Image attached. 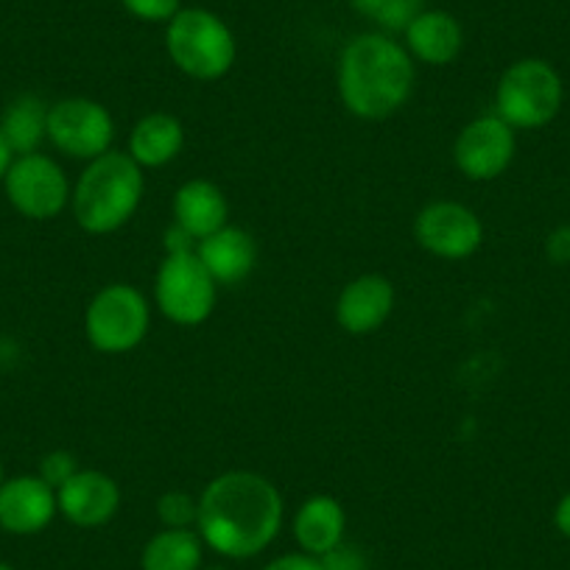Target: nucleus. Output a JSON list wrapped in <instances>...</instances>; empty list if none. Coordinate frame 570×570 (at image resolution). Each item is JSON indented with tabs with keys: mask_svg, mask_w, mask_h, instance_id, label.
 Masks as SVG:
<instances>
[{
	"mask_svg": "<svg viewBox=\"0 0 570 570\" xmlns=\"http://www.w3.org/2000/svg\"><path fill=\"white\" fill-rule=\"evenodd\" d=\"M283 518L285 503L274 481L252 470H227L202 490L196 531L218 557L252 559L277 540Z\"/></svg>",
	"mask_w": 570,
	"mask_h": 570,
	"instance_id": "obj_1",
	"label": "nucleus"
},
{
	"mask_svg": "<svg viewBox=\"0 0 570 570\" xmlns=\"http://www.w3.org/2000/svg\"><path fill=\"white\" fill-rule=\"evenodd\" d=\"M416 62L392 35L366 31L342 48L338 98L358 120H386L414 96Z\"/></svg>",
	"mask_w": 570,
	"mask_h": 570,
	"instance_id": "obj_2",
	"label": "nucleus"
},
{
	"mask_svg": "<svg viewBox=\"0 0 570 570\" xmlns=\"http://www.w3.org/2000/svg\"><path fill=\"white\" fill-rule=\"evenodd\" d=\"M146 190V174L126 151L109 149L85 166L73 183L70 210L90 235H112L135 218Z\"/></svg>",
	"mask_w": 570,
	"mask_h": 570,
	"instance_id": "obj_3",
	"label": "nucleus"
},
{
	"mask_svg": "<svg viewBox=\"0 0 570 570\" xmlns=\"http://www.w3.org/2000/svg\"><path fill=\"white\" fill-rule=\"evenodd\" d=\"M166 51L179 73L194 81H218L233 70L238 42L216 12L202 7L179 9L166 23Z\"/></svg>",
	"mask_w": 570,
	"mask_h": 570,
	"instance_id": "obj_4",
	"label": "nucleus"
},
{
	"mask_svg": "<svg viewBox=\"0 0 570 570\" xmlns=\"http://www.w3.org/2000/svg\"><path fill=\"white\" fill-rule=\"evenodd\" d=\"M564 101L562 76L546 59H518L495 85V115L514 131L542 129L559 115Z\"/></svg>",
	"mask_w": 570,
	"mask_h": 570,
	"instance_id": "obj_5",
	"label": "nucleus"
},
{
	"mask_svg": "<svg viewBox=\"0 0 570 570\" xmlns=\"http://www.w3.org/2000/svg\"><path fill=\"white\" fill-rule=\"evenodd\" d=\"M151 331V305L140 288L109 283L85 311V336L104 355H126L140 347Z\"/></svg>",
	"mask_w": 570,
	"mask_h": 570,
	"instance_id": "obj_6",
	"label": "nucleus"
},
{
	"mask_svg": "<svg viewBox=\"0 0 570 570\" xmlns=\"http://www.w3.org/2000/svg\"><path fill=\"white\" fill-rule=\"evenodd\" d=\"M218 283L196 249L166 252L155 277V305L179 327L205 325L216 311Z\"/></svg>",
	"mask_w": 570,
	"mask_h": 570,
	"instance_id": "obj_7",
	"label": "nucleus"
},
{
	"mask_svg": "<svg viewBox=\"0 0 570 570\" xmlns=\"http://www.w3.org/2000/svg\"><path fill=\"white\" fill-rule=\"evenodd\" d=\"M3 194L9 205L29 222H51L70 207L73 185L53 157L35 155L14 157L3 177Z\"/></svg>",
	"mask_w": 570,
	"mask_h": 570,
	"instance_id": "obj_8",
	"label": "nucleus"
},
{
	"mask_svg": "<svg viewBox=\"0 0 570 570\" xmlns=\"http://www.w3.org/2000/svg\"><path fill=\"white\" fill-rule=\"evenodd\" d=\"M112 112L96 98L70 96L48 107V142L73 160H96L112 149Z\"/></svg>",
	"mask_w": 570,
	"mask_h": 570,
	"instance_id": "obj_9",
	"label": "nucleus"
},
{
	"mask_svg": "<svg viewBox=\"0 0 570 570\" xmlns=\"http://www.w3.org/2000/svg\"><path fill=\"white\" fill-rule=\"evenodd\" d=\"M414 240L440 261H468L484 244V224L473 207L453 199L428 202L414 218Z\"/></svg>",
	"mask_w": 570,
	"mask_h": 570,
	"instance_id": "obj_10",
	"label": "nucleus"
},
{
	"mask_svg": "<svg viewBox=\"0 0 570 570\" xmlns=\"http://www.w3.org/2000/svg\"><path fill=\"white\" fill-rule=\"evenodd\" d=\"M514 151H518V131L492 112L473 118L459 131L453 142V163L470 183H492L509 171Z\"/></svg>",
	"mask_w": 570,
	"mask_h": 570,
	"instance_id": "obj_11",
	"label": "nucleus"
},
{
	"mask_svg": "<svg viewBox=\"0 0 570 570\" xmlns=\"http://www.w3.org/2000/svg\"><path fill=\"white\" fill-rule=\"evenodd\" d=\"M59 514L57 490L40 475H14L0 484V531L35 537Z\"/></svg>",
	"mask_w": 570,
	"mask_h": 570,
	"instance_id": "obj_12",
	"label": "nucleus"
},
{
	"mask_svg": "<svg viewBox=\"0 0 570 570\" xmlns=\"http://www.w3.org/2000/svg\"><path fill=\"white\" fill-rule=\"evenodd\" d=\"M57 507L76 529H101L118 514L120 487L104 470L81 468L57 490Z\"/></svg>",
	"mask_w": 570,
	"mask_h": 570,
	"instance_id": "obj_13",
	"label": "nucleus"
},
{
	"mask_svg": "<svg viewBox=\"0 0 570 570\" xmlns=\"http://www.w3.org/2000/svg\"><path fill=\"white\" fill-rule=\"evenodd\" d=\"M397 292L383 274H361L350 279L336 299V322L350 336H372L394 314Z\"/></svg>",
	"mask_w": 570,
	"mask_h": 570,
	"instance_id": "obj_14",
	"label": "nucleus"
},
{
	"mask_svg": "<svg viewBox=\"0 0 570 570\" xmlns=\"http://www.w3.org/2000/svg\"><path fill=\"white\" fill-rule=\"evenodd\" d=\"M405 51L414 62L428 65V68H442V65L456 62L464 48V29L451 12L442 9H422L409 29L403 31Z\"/></svg>",
	"mask_w": 570,
	"mask_h": 570,
	"instance_id": "obj_15",
	"label": "nucleus"
},
{
	"mask_svg": "<svg viewBox=\"0 0 570 570\" xmlns=\"http://www.w3.org/2000/svg\"><path fill=\"white\" fill-rule=\"evenodd\" d=\"M171 213L174 224L199 244L202 238L227 227L229 202L224 190L210 179H188L174 194Z\"/></svg>",
	"mask_w": 570,
	"mask_h": 570,
	"instance_id": "obj_16",
	"label": "nucleus"
},
{
	"mask_svg": "<svg viewBox=\"0 0 570 570\" xmlns=\"http://www.w3.org/2000/svg\"><path fill=\"white\" fill-rule=\"evenodd\" d=\"M196 255L218 285H238L255 272L257 244L246 229L222 227L196 244Z\"/></svg>",
	"mask_w": 570,
	"mask_h": 570,
	"instance_id": "obj_17",
	"label": "nucleus"
},
{
	"mask_svg": "<svg viewBox=\"0 0 570 570\" xmlns=\"http://www.w3.org/2000/svg\"><path fill=\"white\" fill-rule=\"evenodd\" d=\"M185 149V126L171 112L142 115L129 131L126 155L146 171V168H166Z\"/></svg>",
	"mask_w": 570,
	"mask_h": 570,
	"instance_id": "obj_18",
	"label": "nucleus"
},
{
	"mask_svg": "<svg viewBox=\"0 0 570 570\" xmlns=\"http://www.w3.org/2000/svg\"><path fill=\"white\" fill-rule=\"evenodd\" d=\"M294 540L299 551L311 557H325L333 548L342 546L347 534V512L331 495H311L294 514Z\"/></svg>",
	"mask_w": 570,
	"mask_h": 570,
	"instance_id": "obj_19",
	"label": "nucleus"
},
{
	"mask_svg": "<svg viewBox=\"0 0 570 570\" xmlns=\"http://www.w3.org/2000/svg\"><path fill=\"white\" fill-rule=\"evenodd\" d=\"M48 107L51 104L42 101L40 96L23 92V96H18L3 109L0 131L7 137L14 157L35 155V151H40L42 142L48 140Z\"/></svg>",
	"mask_w": 570,
	"mask_h": 570,
	"instance_id": "obj_20",
	"label": "nucleus"
},
{
	"mask_svg": "<svg viewBox=\"0 0 570 570\" xmlns=\"http://www.w3.org/2000/svg\"><path fill=\"white\" fill-rule=\"evenodd\" d=\"M205 542L196 529H163L140 553V570H202Z\"/></svg>",
	"mask_w": 570,
	"mask_h": 570,
	"instance_id": "obj_21",
	"label": "nucleus"
},
{
	"mask_svg": "<svg viewBox=\"0 0 570 570\" xmlns=\"http://www.w3.org/2000/svg\"><path fill=\"white\" fill-rule=\"evenodd\" d=\"M361 18L372 20L383 35H403L411 20L422 12L420 0H350Z\"/></svg>",
	"mask_w": 570,
	"mask_h": 570,
	"instance_id": "obj_22",
	"label": "nucleus"
},
{
	"mask_svg": "<svg viewBox=\"0 0 570 570\" xmlns=\"http://www.w3.org/2000/svg\"><path fill=\"white\" fill-rule=\"evenodd\" d=\"M157 518L163 529H196L199 498L185 490H168L157 498Z\"/></svg>",
	"mask_w": 570,
	"mask_h": 570,
	"instance_id": "obj_23",
	"label": "nucleus"
},
{
	"mask_svg": "<svg viewBox=\"0 0 570 570\" xmlns=\"http://www.w3.org/2000/svg\"><path fill=\"white\" fill-rule=\"evenodd\" d=\"M79 462H76V456L70 451H51L46 453V456L40 459V470H37V475H40L46 484H51L53 490H59V487L65 484V481L73 479L76 473H79Z\"/></svg>",
	"mask_w": 570,
	"mask_h": 570,
	"instance_id": "obj_24",
	"label": "nucleus"
},
{
	"mask_svg": "<svg viewBox=\"0 0 570 570\" xmlns=\"http://www.w3.org/2000/svg\"><path fill=\"white\" fill-rule=\"evenodd\" d=\"M120 7L140 23H168L183 9L179 0H120Z\"/></svg>",
	"mask_w": 570,
	"mask_h": 570,
	"instance_id": "obj_25",
	"label": "nucleus"
},
{
	"mask_svg": "<svg viewBox=\"0 0 570 570\" xmlns=\"http://www.w3.org/2000/svg\"><path fill=\"white\" fill-rule=\"evenodd\" d=\"M320 559L325 564V570H370L364 551L350 546V542H342V546H336L331 553H325Z\"/></svg>",
	"mask_w": 570,
	"mask_h": 570,
	"instance_id": "obj_26",
	"label": "nucleus"
},
{
	"mask_svg": "<svg viewBox=\"0 0 570 570\" xmlns=\"http://www.w3.org/2000/svg\"><path fill=\"white\" fill-rule=\"evenodd\" d=\"M546 257L553 266H570V224H562V227L548 233Z\"/></svg>",
	"mask_w": 570,
	"mask_h": 570,
	"instance_id": "obj_27",
	"label": "nucleus"
},
{
	"mask_svg": "<svg viewBox=\"0 0 570 570\" xmlns=\"http://www.w3.org/2000/svg\"><path fill=\"white\" fill-rule=\"evenodd\" d=\"M263 570H325L320 557H311V553H283V557L272 559Z\"/></svg>",
	"mask_w": 570,
	"mask_h": 570,
	"instance_id": "obj_28",
	"label": "nucleus"
},
{
	"mask_svg": "<svg viewBox=\"0 0 570 570\" xmlns=\"http://www.w3.org/2000/svg\"><path fill=\"white\" fill-rule=\"evenodd\" d=\"M553 525H557L559 534L570 540V492L559 498L557 509H553Z\"/></svg>",
	"mask_w": 570,
	"mask_h": 570,
	"instance_id": "obj_29",
	"label": "nucleus"
},
{
	"mask_svg": "<svg viewBox=\"0 0 570 570\" xmlns=\"http://www.w3.org/2000/svg\"><path fill=\"white\" fill-rule=\"evenodd\" d=\"M12 160H14L12 149H9L7 137H3V131H0V183H3V177H7V171H9V166H12Z\"/></svg>",
	"mask_w": 570,
	"mask_h": 570,
	"instance_id": "obj_30",
	"label": "nucleus"
},
{
	"mask_svg": "<svg viewBox=\"0 0 570 570\" xmlns=\"http://www.w3.org/2000/svg\"><path fill=\"white\" fill-rule=\"evenodd\" d=\"M3 481H7V475H3V462H0V484H3Z\"/></svg>",
	"mask_w": 570,
	"mask_h": 570,
	"instance_id": "obj_31",
	"label": "nucleus"
},
{
	"mask_svg": "<svg viewBox=\"0 0 570 570\" xmlns=\"http://www.w3.org/2000/svg\"><path fill=\"white\" fill-rule=\"evenodd\" d=\"M0 570H14L12 564H7V562H0Z\"/></svg>",
	"mask_w": 570,
	"mask_h": 570,
	"instance_id": "obj_32",
	"label": "nucleus"
},
{
	"mask_svg": "<svg viewBox=\"0 0 570 570\" xmlns=\"http://www.w3.org/2000/svg\"><path fill=\"white\" fill-rule=\"evenodd\" d=\"M202 570H227V568H202Z\"/></svg>",
	"mask_w": 570,
	"mask_h": 570,
	"instance_id": "obj_33",
	"label": "nucleus"
}]
</instances>
